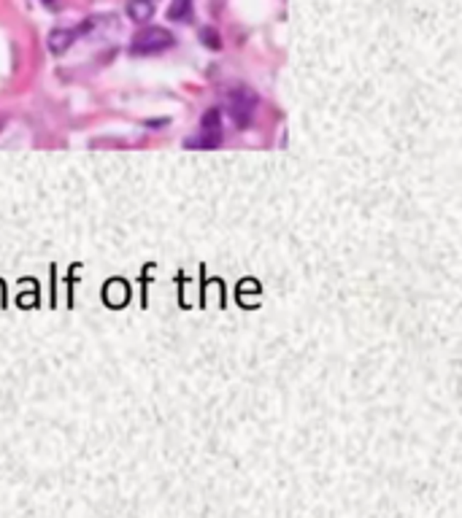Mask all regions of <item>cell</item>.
<instances>
[{
    "label": "cell",
    "instance_id": "6da1fadb",
    "mask_svg": "<svg viewBox=\"0 0 462 518\" xmlns=\"http://www.w3.org/2000/svg\"><path fill=\"white\" fill-rule=\"evenodd\" d=\"M176 44L173 32L165 28H146V30L136 32L133 44H130V54L133 57H152V54H162L170 46Z\"/></svg>",
    "mask_w": 462,
    "mask_h": 518
},
{
    "label": "cell",
    "instance_id": "7a4b0ae2",
    "mask_svg": "<svg viewBox=\"0 0 462 518\" xmlns=\"http://www.w3.org/2000/svg\"><path fill=\"white\" fill-rule=\"evenodd\" d=\"M254 111H257V95H254V90L235 87L230 92V97H227V114H230V119L235 122V127L247 130L249 124H251V119H254Z\"/></svg>",
    "mask_w": 462,
    "mask_h": 518
},
{
    "label": "cell",
    "instance_id": "52a82bcc",
    "mask_svg": "<svg viewBox=\"0 0 462 518\" xmlns=\"http://www.w3.org/2000/svg\"><path fill=\"white\" fill-rule=\"evenodd\" d=\"M192 16V0H173L168 8V19H182V22H186Z\"/></svg>",
    "mask_w": 462,
    "mask_h": 518
},
{
    "label": "cell",
    "instance_id": "3957f363",
    "mask_svg": "<svg viewBox=\"0 0 462 518\" xmlns=\"http://www.w3.org/2000/svg\"><path fill=\"white\" fill-rule=\"evenodd\" d=\"M219 143H222V116H219V108H211L201 119L198 135L186 138L184 146L186 149H216Z\"/></svg>",
    "mask_w": 462,
    "mask_h": 518
},
{
    "label": "cell",
    "instance_id": "5b68a950",
    "mask_svg": "<svg viewBox=\"0 0 462 518\" xmlns=\"http://www.w3.org/2000/svg\"><path fill=\"white\" fill-rule=\"evenodd\" d=\"M78 32L73 30H54L52 35H49V52L52 54H62V52H68L71 49V44L76 41Z\"/></svg>",
    "mask_w": 462,
    "mask_h": 518
},
{
    "label": "cell",
    "instance_id": "8992f818",
    "mask_svg": "<svg viewBox=\"0 0 462 518\" xmlns=\"http://www.w3.org/2000/svg\"><path fill=\"white\" fill-rule=\"evenodd\" d=\"M154 14V0H130L127 3V16L133 22H149Z\"/></svg>",
    "mask_w": 462,
    "mask_h": 518
},
{
    "label": "cell",
    "instance_id": "277c9868",
    "mask_svg": "<svg viewBox=\"0 0 462 518\" xmlns=\"http://www.w3.org/2000/svg\"><path fill=\"white\" fill-rule=\"evenodd\" d=\"M127 297H130V289H127V284H124L122 278L108 281L106 289H103V300H106L111 308H122V305L127 303Z\"/></svg>",
    "mask_w": 462,
    "mask_h": 518
}]
</instances>
